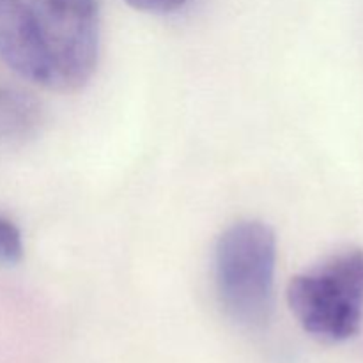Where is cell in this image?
<instances>
[{"label":"cell","mask_w":363,"mask_h":363,"mask_svg":"<svg viewBox=\"0 0 363 363\" xmlns=\"http://www.w3.org/2000/svg\"><path fill=\"white\" fill-rule=\"evenodd\" d=\"M131 7L151 14H170L183 9L188 0H126Z\"/></svg>","instance_id":"cell-6"},{"label":"cell","mask_w":363,"mask_h":363,"mask_svg":"<svg viewBox=\"0 0 363 363\" xmlns=\"http://www.w3.org/2000/svg\"><path fill=\"white\" fill-rule=\"evenodd\" d=\"M23 255V241L13 222L0 216V264H16Z\"/></svg>","instance_id":"cell-5"},{"label":"cell","mask_w":363,"mask_h":363,"mask_svg":"<svg viewBox=\"0 0 363 363\" xmlns=\"http://www.w3.org/2000/svg\"><path fill=\"white\" fill-rule=\"evenodd\" d=\"M98 55V0H0V59L25 80L74 92Z\"/></svg>","instance_id":"cell-1"},{"label":"cell","mask_w":363,"mask_h":363,"mask_svg":"<svg viewBox=\"0 0 363 363\" xmlns=\"http://www.w3.org/2000/svg\"><path fill=\"white\" fill-rule=\"evenodd\" d=\"M287 303L301 328L314 339L328 344L353 339L363 321L362 248H344L293 277Z\"/></svg>","instance_id":"cell-3"},{"label":"cell","mask_w":363,"mask_h":363,"mask_svg":"<svg viewBox=\"0 0 363 363\" xmlns=\"http://www.w3.org/2000/svg\"><path fill=\"white\" fill-rule=\"evenodd\" d=\"M43 110L38 99L13 87H0V145H20L38 135Z\"/></svg>","instance_id":"cell-4"},{"label":"cell","mask_w":363,"mask_h":363,"mask_svg":"<svg viewBox=\"0 0 363 363\" xmlns=\"http://www.w3.org/2000/svg\"><path fill=\"white\" fill-rule=\"evenodd\" d=\"M277 236L257 220L222 233L215 248V286L225 314L245 328H262L275 305Z\"/></svg>","instance_id":"cell-2"}]
</instances>
